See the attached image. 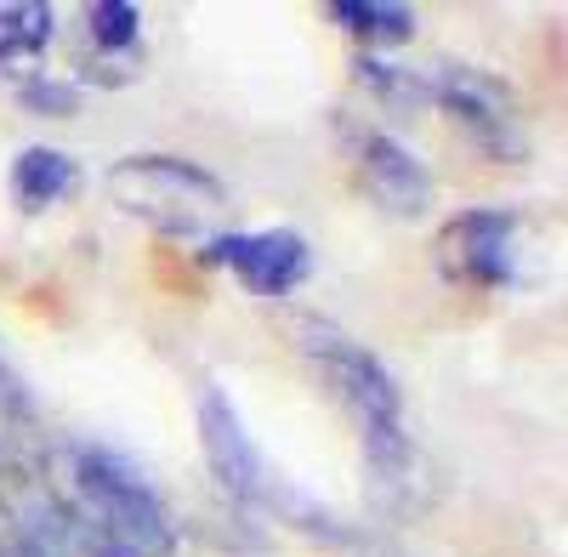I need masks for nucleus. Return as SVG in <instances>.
Wrapping results in <instances>:
<instances>
[{"label":"nucleus","mask_w":568,"mask_h":557,"mask_svg":"<svg viewBox=\"0 0 568 557\" xmlns=\"http://www.w3.org/2000/svg\"><path fill=\"white\" fill-rule=\"evenodd\" d=\"M302 353L318 369V382L329 387L353 427L364 433V455H369V473L382 478L387 489H404L415 473V444L404 433V387L393 382V369L375 358L364 342H353L336 324H302Z\"/></svg>","instance_id":"1"},{"label":"nucleus","mask_w":568,"mask_h":557,"mask_svg":"<svg viewBox=\"0 0 568 557\" xmlns=\"http://www.w3.org/2000/svg\"><path fill=\"white\" fill-rule=\"evenodd\" d=\"M109 200L160 227V234H222L227 227V189L194 160H176V154H136V160H120L109 171Z\"/></svg>","instance_id":"2"},{"label":"nucleus","mask_w":568,"mask_h":557,"mask_svg":"<svg viewBox=\"0 0 568 557\" xmlns=\"http://www.w3.org/2000/svg\"><path fill=\"white\" fill-rule=\"evenodd\" d=\"M74 489L85 500V524L98 529L120 557H165L176 529L160 495L136 478L131 460L114 449H74Z\"/></svg>","instance_id":"3"},{"label":"nucleus","mask_w":568,"mask_h":557,"mask_svg":"<svg viewBox=\"0 0 568 557\" xmlns=\"http://www.w3.org/2000/svg\"><path fill=\"white\" fill-rule=\"evenodd\" d=\"M433 103L478 143L489 160H524L529 154V125H524V109L506 91L500 74H484L471 63H449L433 85Z\"/></svg>","instance_id":"4"},{"label":"nucleus","mask_w":568,"mask_h":557,"mask_svg":"<svg viewBox=\"0 0 568 557\" xmlns=\"http://www.w3.org/2000/svg\"><path fill=\"white\" fill-rule=\"evenodd\" d=\"M200 256L211 267H227L251 296H267V302L291 296L313 273V251H307L302 234H291V227H267V234H227L222 227Z\"/></svg>","instance_id":"5"},{"label":"nucleus","mask_w":568,"mask_h":557,"mask_svg":"<svg viewBox=\"0 0 568 557\" xmlns=\"http://www.w3.org/2000/svg\"><path fill=\"white\" fill-rule=\"evenodd\" d=\"M347 143H353V160H358V189L387 216H426L433 211V171H426L398 136L353 131Z\"/></svg>","instance_id":"6"},{"label":"nucleus","mask_w":568,"mask_h":557,"mask_svg":"<svg viewBox=\"0 0 568 557\" xmlns=\"http://www.w3.org/2000/svg\"><path fill=\"white\" fill-rule=\"evenodd\" d=\"M200 438H205V460H211L216 484L233 500H267V460L256 455L240 409H233L222 387H205L200 398Z\"/></svg>","instance_id":"7"},{"label":"nucleus","mask_w":568,"mask_h":557,"mask_svg":"<svg viewBox=\"0 0 568 557\" xmlns=\"http://www.w3.org/2000/svg\"><path fill=\"white\" fill-rule=\"evenodd\" d=\"M517 222L500 211H466L444 227V262L455 278H471V285H511L517 278Z\"/></svg>","instance_id":"8"},{"label":"nucleus","mask_w":568,"mask_h":557,"mask_svg":"<svg viewBox=\"0 0 568 557\" xmlns=\"http://www.w3.org/2000/svg\"><path fill=\"white\" fill-rule=\"evenodd\" d=\"M18 551L23 557H120L98 529L85 524V513L63 500H34L18 524Z\"/></svg>","instance_id":"9"},{"label":"nucleus","mask_w":568,"mask_h":557,"mask_svg":"<svg viewBox=\"0 0 568 557\" xmlns=\"http://www.w3.org/2000/svg\"><path fill=\"white\" fill-rule=\"evenodd\" d=\"M74 176H80V165H74L69 154H58V149H23V154L12 160V205H18L23 216L52 211L58 200H69Z\"/></svg>","instance_id":"10"},{"label":"nucleus","mask_w":568,"mask_h":557,"mask_svg":"<svg viewBox=\"0 0 568 557\" xmlns=\"http://www.w3.org/2000/svg\"><path fill=\"white\" fill-rule=\"evenodd\" d=\"M52 29H58V12L52 7H34V0H23V7H0V69H23L34 63L45 45H52Z\"/></svg>","instance_id":"11"},{"label":"nucleus","mask_w":568,"mask_h":557,"mask_svg":"<svg viewBox=\"0 0 568 557\" xmlns=\"http://www.w3.org/2000/svg\"><path fill=\"white\" fill-rule=\"evenodd\" d=\"M329 18H336L353 40L382 45V52H393V45H404V40L415 34V12H409V7H393V0H364V7H329Z\"/></svg>","instance_id":"12"},{"label":"nucleus","mask_w":568,"mask_h":557,"mask_svg":"<svg viewBox=\"0 0 568 557\" xmlns=\"http://www.w3.org/2000/svg\"><path fill=\"white\" fill-rule=\"evenodd\" d=\"M85 34H91V45H98L103 58H125V52H136L142 12L125 7V0H98V7L85 12Z\"/></svg>","instance_id":"13"},{"label":"nucleus","mask_w":568,"mask_h":557,"mask_svg":"<svg viewBox=\"0 0 568 557\" xmlns=\"http://www.w3.org/2000/svg\"><path fill=\"white\" fill-rule=\"evenodd\" d=\"M29 444H34V409H29L23 387L12 382V369L0 364V467L23 460Z\"/></svg>","instance_id":"14"},{"label":"nucleus","mask_w":568,"mask_h":557,"mask_svg":"<svg viewBox=\"0 0 568 557\" xmlns=\"http://www.w3.org/2000/svg\"><path fill=\"white\" fill-rule=\"evenodd\" d=\"M358 80L369 85V98L393 103L398 114H409V109H426V103H433V85H420L415 74L387 69V63H375V58H364V63H358Z\"/></svg>","instance_id":"15"},{"label":"nucleus","mask_w":568,"mask_h":557,"mask_svg":"<svg viewBox=\"0 0 568 557\" xmlns=\"http://www.w3.org/2000/svg\"><path fill=\"white\" fill-rule=\"evenodd\" d=\"M18 103L34 114H74L80 109V91L58 85V80H18Z\"/></svg>","instance_id":"16"}]
</instances>
